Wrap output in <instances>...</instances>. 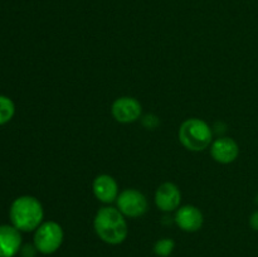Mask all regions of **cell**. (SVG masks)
Returning a JSON list of instances; mask_svg holds the SVG:
<instances>
[{
	"label": "cell",
	"mask_w": 258,
	"mask_h": 257,
	"mask_svg": "<svg viewBox=\"0 0 258 257\" xmlns=\"http://www.w3.org/2000/svg\"><path fill=\"white\" fill-rule=\"evenodd\" d=\"M93 228L101 241L112 246L122 243L128 234L126 217L112 206L98 209L93 218Z\"/></svg>",
	"instance_id": "6da1fadb"
},
{
	"label": "cell",
	"mask_w": 258,
	"mask_h": 257,
	"mask_svg": "<svg viewBox=\"0 0 258 257\" xmlns=\"http://www.w3.org/2000/svg\"><path fill=\"white\" fill-rule=\"evenodd\" d=\"M9 218L13 226L20 232H32L43 223L44 209L35 197H18L10 206Z\"/></svg>",
	"instance_id": "7a4b0ae2"
},
{
	"label": "cell",
	"mask_w": 258,
	"mask_h": 257,
	"mask_svg": "<svg viewBox=\"0 0 258 257\" xmlns=\"http://www.w3.org/2000/svg\"><path fill=\"white\" fill-rule=\"evenodd\" d=\"M213 128L198 117L186 118L179 127V141L190 151H203L213 143Z\"/></svg>",
	"instance_id": "3957f363"
},
{
	"label": "cell",
	"mask_w": 258,
	"mask_h": 257,
	"mask_svg": "<svg viewBox=\"0 0 258 257\" xmlns=\"http://www.w3.org/2000/svg\"><path fill=\"white\" fill-rule=\"evenodd\" d=\"M64 232L62 226L55 221L43 222L34 231V246L43 254L54 253L62 246Z\"/></svg>",
	"instance_id": "277c9868"
},
{
	"label": "cell",
	"mask_w": 258,
	"mask_h": 257,
	"mask_svg": "<svg viewBox=\"0 0 258 257\" xmlns=\"http://www.w3.org/2000/svg\"><path fill=\"white\" fill-rule=\"evenodd\" d=\"M116 208L125 217L138 218L148 212L149 203L145 194L134 188L123 189L116 199Z\"/></svg>",
	"instance_id": "5b68a950"
},
{
	"label": "cell",
	"mask_w": 258,
	"mask_h": 257,
	"mask_svg": "<svg viewBox=\"0 0 258 257\" xmlns=\"http://www.w3.org/2000/svg\"><path fill=\"white\" fill-rule=\"evenodd\" d=\"M111 113L113 118L120 123H133L141 118L143 106L140 101L130 96H122L113 101L111 106Z\"/></svg>",
	"instance_id": "8992f818"
},
{
	"label": "cell",
	"mask_w": 258,
	"mask_h": 257,
	"mask_svg": "<svg viewBox=\"0 0 258 257\" xmlns=\"http://www.w3.org/2000/svg\"><path fill=\"white\" fill-rule=\"evenodd\" d=\"M174 222L181 231L193 233L203 227L204 216L198 207L185 204V206H180L175 211Z\"/></svg>",
	"instance_id": "52a82bcc"
},
{
	"label": "cell",
	"mask_w": 258,
	"mask_h": 257,
	"mask_svg": "<svg viewBox=\"0 0 258 257\" xmlns=\"http://www.w3.org/2000/svg\"><path fill=\"white\" fill-rule=\"evenodd\" d=\"M181 191L178 185L170 181L160 184L155 191V204L164 213L175 212L180 207Z\"/></svg>",
	"instance_id": "ba28073f"
},
{
	"label": "cell",
	"mask_w": 258,
	"mask_h": 257,
	"mask_svg": "<svg viewBox=\"0 0 258 257\" xmlns=\"http://www.w3.org/2000/svg\"><path fill=\"white\" fill-rule=\"evenodd\" d=\"M92 191L96 199L106 206H110L111 203L116 202L120 194L117 181L112 175H108V174H100L93 179Z\"/></svg>",
	"instance_id": "9c48e42d"
},
{
	"label": "cell",
	"mask_w": 258,
	"mask_h": 257,
	"mask_svg": "<svg viewBox=\"0 0 258 257\" xmlns=\"http://www.w3.org/2000/svg\"><path fill=\"white\" fill-rule=\"evenodd\" d=\"M211 155L219 164H231L239 155V146L234 139L219 136L211 144Z\"/></svg>",
	"instance_id": "30bf717a"
},
{
	"label": "cell",
	"mask_w": 258,
	"mask_h": 257,
	"mask_svg": "<svg viewBox=\"0 0 258 257\" xmlns=\"http://www.w3.org/2000/svg\"><path fill=\"white\" fill-rule=\"evenodd\" d=\"M22 232L13 224L0 226V257H14L22 249Z\"/></svg>",
	"instance_id": "8fae6325"
},
{
	"label": "cell",
	"mask_w": 258,
	"mask_h": 257,
	"mask_svg": "<svg viewBox=\"0 0 258 257\" xmlns=\"http://www.w3.org/2000/svg\"><path fill=\"white\" fill-rule=\"evenodd\" d=\"M15 115V105L12 98L0 95V126L9 122Z\"/></svg>",
	"instance_id": "7c38bea8"
},
{
	"label": "cell",
	"mask_w": 258,
	"mask_h": 257,
	"mask_svg": "<svg viewBox=\"0 0 258 257\" xmlns=\"http://www.w3.org/2000/svg\"><path fill=\"white\" fill-rule=\"evenodd\" d=\"M175 248V242L171 238H161L154 244V252L159 257H168L173 253Z\"/></svg>",
	"instance_id": "4fadbf2b"
},
{
	"label": "cell",
	"mask_w": 258,
	"mask_h": 257,
	"mask_svg": "<svg viewBox=\"0 0 258 257\" xmlns=\"http://www.w3.org/2000/svg\"><path fill=\"white\" fill-rule=\"evenodd\" d=\"M160 123L158 116L153 115V113H148L143 117V125L144 127L148 128V130H154V128L158 127V125Z\"/></svg>",
	"instance_id": "5bb4252c"
},
{
	"label": "cell",
	"mask_w": 258,
	"mask_h": 257,
	"mask_svg": "<svg viewBox=\"0 0 258 257\" xmlns=\"http://www.w3.org/2000/svg\"><path fill=\"white\" fill-rule=\"evenodd\" d=\"M248 223H249V227H251L253 231L258 232V209H257V211H254L253 213L249 216Z\"/></svg>",
	"instance_id": "9a60e30c"
},
{
	"label": "cell",
	"mask_w": 258,
	"mask_h": 257,
	"mask_svg": "<svg viewBox=\"0 0 258 257\" xmlns=\"http://www.w3.org/2000/svg\"><path fill=\"white\" fill-rule=\"evenodd\" d=\"M254 202H256V204H257V206H258V193H257L256 198H254Z\"/></svg>",
	"instance_id": "2e32d148"
}]
</instances>
